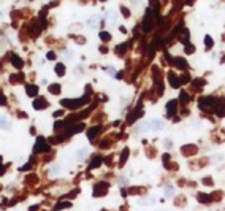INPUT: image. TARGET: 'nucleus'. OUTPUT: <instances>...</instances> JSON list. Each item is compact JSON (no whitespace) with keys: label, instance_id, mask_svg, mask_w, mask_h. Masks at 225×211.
<instances>
[{"label":"nucleus","instance_id":"9","mask_svg":"<svg viewBox=\"0 0 225 211\" xmlns=\"http://www.w3.org/2000/svg\"><path fill=\"white\" fill-rule=\"evenodd\" d=\"M25 92L29 94V97H35L38 94V88L36 86H32V84H27L25 86Z\"/></svg>","mask_w":225,"mask_h":211},{"label":"nucleus","instance_id":"7","mask_svg":"<svg viewBox=\"0 0 225 211\" xmlns=\"http://www.w3.org/2000/svg\"><path fill=\"white\" fill-rule=\"evenodd\" d=\"M171 64L174 67H178V68H182V70H186L187 67V61L186 59H182V57H174V59H171Z\"/></svg>","mask_w":225,"mask_h":211},{"label":"nucleus","instance_id":"26","mask_svg":"<svg viewBox=\"0 0 225 211\" xmlns=\"http://www.w3.org/2000/svg\"><path fill=\"white\" fill-rule=\"evenodd\" d=\"M125 46H127V45H119V46H117V49H116V51H117V54H121V53H124V51H125Z\"/></svg>","mask_w":225,"mask_h":211},{"label":"nucleus","instance_id":"22","mask_svg":"<svg viewBox=\"0 0 225 211\" xmlns=\"http://www.w3.org/2000/svg\"><path fill=\"white\" fill-rule=\"evenodd\" d=\"M100 38H102L103 41H108L109 38H111V35H109L108 32H100Z\"/></svg>","mask_w":225,"mask_h":211},{"label":"nucleus","instance_id":"15","mask_svg":"<svg viewBox=\"0 0 225 211\" xmlns=\"http://www.w3.org/2000/svg\"><path fill=\"white\" fill-rule=\"evenodd\" d=\"M98 132H100V127H92V129L87 132V137H89V138L92 140L94 137H95V134H98Z\"/></svg>","mask_w":225,"mask_h":211},{"label":"nucleus","instance_id":"20","mask_svg":"<svg viewBox=\"0 0 225 211\" xmlns=\"http://www.w3.org/2000/svg\"><path fill=\"white\" fill-rule=\"evenodd\" d=\"M205 43H206V48H213V45H214V41H213V38H211V37H206L205 38Z\"/></svg>","mask_w":225,"mask_h":211},{"label":"nucleus","instance_id":"25","mask_svg":"<svg viewBox=\"0 0 225 211\" xmlns=\"http://www.w3.org/2000/svg\"><path fill=\"white\" fill-rule=\"evenodd\" d=\"M194 83H195V84H194V86H197V88H201V86H203V84H205V80H195Z\"/></svg>","mask_w":225,"mask_h":211},{"label":"nucleus","instance_id":"8","mask_svg":"<svg viewBox=\"0 0 225 211\" xmlns=\"http://www.w3.org/2000/svg\"><path fill=\"white\" fill-rule=\"evenodd\" d=\"M178 110V102L176 100H170V102L167 103V113L170 114V116H173L174 113H176Z\"/></svg>","mask_w":225,"mask_h":211},{"label":"nucleus","instance_id":"32","mask_svg":"<svg viewBox=\"0 0 225 211\" xmlns=\"http://www.w3.org/2000/svg\"><path fill=\"white\" fill-rule=\"evenodd\" d=\"M122 13H124V16H128L130 13H128V10H125V8H122Z\"/></svg>","mask_w":225,"mask_h":211},{"label":"nucleus","instance_id":"31","mask_svg":"<svg viewBox=\"0 0 225 211\" xmlns=\"http://www.w3.org/2000/svg\"><path fill=\"white\" fill-rule=\"evenodd\" d=\"M0 175H3V167H2V157H0Z\"/></svg>","mask_w":225,"mask_h":211},{"label":"nucleus","instance_id":"30","mask_svg":"<svg viewBox=\"0 0 225 211\" xmlns=\"http://www.w3.org/2000/svg\"><path fill=\"white\" fill-rule=\"evenodd\" d=\"M7 103V99H5V95L3 94H0V105H5Z\"/></svg>","mask_w":225,"mask_h":211},{"label":"nucleus","instance_id":"21","mask_svg":"<svg viewBox=\"0 0 225 211\" xmlns=\"http://www.w3.org/2000/svg\"><path fill=\"white\" fill-rule=\"evenodd\" d=\"M68 206H71V203H68V202H65V203H59V205H57L54 210H56V211H59V210H62V208H68Z\"/></svg>","mask_w":225,"mask_h":211},{"label":"nucleus","instance_id":"2","mask_svg":"<svg viewBox=\"0 0 225 211\" xmlns=\"http://www.w3.org/2000/svg\"><path fill=\"white\" fill-rule=\"evenodd\" d=\"M163 121L162 119H152L151 122H148V124H144L143 127H141V130H154V132H157V130H160V129H163Z\"/></svg>","mask_w":225,"mask_h":211},{"label":"nucleus","instance_id":"1","mask_svg":"<svg viewBox=\"0 0 225 211\" xmlns=\"http://www.w3.org/2000/svg\"><path fill=\"white\" fill-rule=\"evenodd\" d=\"M217 103L219 100L216 97H206L203 100H200V108L203 110V111H216V108H217Z\"/></svg>","mask_w":225,"mask_h":211},{"label":"nucleus","instance_id":"24","mask_svg":"<svg viewBox=\"0 0 225 211\" xmlns=\"http://www.w3.org/2000/svg\"><path fill=\"white\" fill-rule=\"evenodd\" d=\"M194 51H195V48H194V46H192V45L189 43V45H187V48H186V53H187V54H192Z\"/></svg>","mask_w":225,"mask_h":211},{"label":"nucleus","instance_id":"11","mask_svg":"<svg viewBox=\"0 0 225 211\" xmlns=\"http://www.w3.org/2000/svg\"><path fill=\"white\" fill-rule=\"evenodd\" d=\"M168 80H170V84H171L173 88H178V86L181 84V80H178L176 75H173V73H170V75H168Z\"/></svg>","mask_w":225,"mask_h":211},{"label":"nucleus","instance_id":"16","mask_svg":"<svg viewBox=\"0 0 225 211\" xmlns=\"http://www.w3.org/2000/svg\"><path fill=\"white\" fill-rule=\"evenodd\" d=\"M56 73L59 76H62L63 73H65V67H63V64H57V65H56Z\"/></svg>","mask_w":225,"mask_h":211},{"label":"nucleus","instance_id":"29","mask_svg":"<svg viewBox=\"0 0 225 211\" xmlns=\"http://www.w3.org/2000/svg\"><path fill=\"white\" fill-rule=\"evenodd\" d=\"M57 172H59V168H57V167H52L51 170H49V173H51V176H56V175H57Z\"/></svg>","mask_w":225,"mask_h":211},{"label":"nucleus","instance_id":"33","mask_svg":"<svg viewBox=\"0 0 225 211\" xmlns=\"http://www.w3.org/2000/svg\"><path fill=\"white\" fill-rule=\"evenodd\" d=\"M48 57H49V59H54V57H56V54H54V53H48Z\"/></svg>","mask_w":225,"mask_h":211},{"label":"nucleus","instance_id":"17","mask_svg":"<svg viewBox=\"0 0 225 211\" xmlns=\"http://www.w3.org/2000/svg\"><path fill=\"white\" fill-rule=\"evenodd\" d=\"M49 92H51V94H59V92H60V86H59V84L49 86Z\"/></svg>","mask_w":225,"mask_h":211},{"label":"nucleus","instance_id":"19","mask_svg":"<svg viewBox=\"0 0 225 211\" xmlns=\"http://www.w3.org/2000/svg\"><path fill=\"white\" fill-rule=\"evenodd\" d=\"M127 156H128V149H124V153L121 154V165H124V164H125Z\"/></svg>","mask_w":225,"mask_h":211},{"label":"nucleus","instance_id":"14","mask_svg":"<svg viewBox=\"0 0 225 211\" xmlns=\"http://www.w3.org/2000/svg\"><path fill=\"white\" fill-rule=\"evenodd\" d=\"M100 165H102V157H95L94 162L89 165V170H92V168H97V167H100Z\"/></svg>","mask_w":225,"mask_h":211},{"label":"nucleus","instance_id":"4","mask_svg":"<svg viewBox=\"0 0 225 211\" xmlns=\"http://www.w3.org/2000/svg\"><path fill=\"white\" fill-rule=\"evenodd\" d=\"M48 143H46V140L43 138V137H38V140H36V145H35V148H33V153H43V151H48Z\"/></svg>","mask_w":225,"mask_h":211},{"label":"nucleus","instance_id":"18","mask_svg":"<svg viewBox=\"0 0 225 211\" xmlns=\"http://www.w3.org/2000/svg\"><path fill=\"white\" fill-rule=\"evenodd\" d=\"M86 156H87V149H79V151L76 153V157L79 159V160H82V159L86 157Z\"/></svg>","mask_w":225,"mask_h":211},{"label":"nucleus","instance_id":"23","mask_svg":"<svg viewBox=\"0 0 225 211\" xmlns=\"http://www.w3.org/2000/svg\"><path fill=\"white\" fill-rule=\"evenodd\" d=\"M189 100H190L189 94H187L186 91H182V92H181V102H189Z\"/></svg>","mask_w":225,"mask_h":211},{"label":"nucleus","instance_id":"3","mask_svg":"<svg viewBox=\"0 0 225 211\" xmlns=\"http://www.w3.org/2000/svg\"><path fill=\"white\" fill-rule=\"evenodd\" d=\"M87 102V97H82L79 100H62V105L63 107H67L68 110H76V108H79L82 103H86Z\"/></svg>","mask_w":225,"mask_h":211},{"label":"nucleus","instance_id":"6","mask_svg":"<svg viewBox=\"0 0 225 211\" xmlns=\"http://www.w3.org/2000/svg\"><path fill=\"white\" fill-rule=\"evenodd\" d=\"M151 29H152V15H151V10H148V13L144 16V21H143V30L148 32Z\"/></svg>","mask_w":225,"mask_h":211},{"label":"nucleus","instance_id":"10","mask_svg":"<svg viewBox=\"0 0 225 211\" xmlns=\"http://www.w3.org/2000/svg\"><path fill=\"white\" fill-rule=\"evenodd\" d=\"M141 116H143L141 111H133V113H130V116L127 118V121H128V124H133V121H136V119L141 118Z\"/></svg>","mask_w":225,"mask_h":211},{"label":"nucleus","instance_id":"28","mask_svg":"<svg viewBox=\"0 0 225 211\" xmlns=\"http://www.w3.org/2000/svg\"><path fill=\"white\" fill-rule=\"evenodd\" d=\"M165 194H167V195H173L174 189H173V187H167V189H165Z\"/></svg>","mask_w":225,"mask_h":211},{"label":"nucleus","instance_id":"27","mask_svg":"<svg viewBox=\"0 0 225 211\" xmlns=\"http://www.w3.org/2000/svg\"><path fill=\"white\" fill-rule=\"evenodd\" d=\"M7 126H8V124H7V119H5V118H0V127H2V129H5Z\"/></svg>","mask_w":225,"mask_h":211},{"label":"nucleus","instance_id":"13","mask_svg":"<svg viewBox=\"0 0 225 211\" xmlns=\"http://www.w3.org/2000/svg\"><path fill=\"white\" fill-rule=\"evenodd\" d=\"M48 105V102L44 99H36V100H33V107L36 108V110H41L43 107H46Z\"/></svg>","mask_w":225,"mask_h":211},{"label":"nucleus","instance_id":"12","mask_svg":"<svg viewBox=\"0 0 225 211\" xmlns=\"http://www.w3.org/2000/svg\"><path fill=\"white\" fill-rule=\"evenodd\" d=\"M11 64H13L16 68H22V65H24V62H22L21 59L16 56V54H13V56H11Z\"/></svg>","mask_w":225,"mask_h":211},{"label":"nucleus","instance_id":"5","mask_svg":"<svg viewBox=\"0 0 225 211\" xmlns=\"http://www.w3.org/2000/svg\"><path fill=\"white\" fill-rule=\"evenodd\" d=\"M106 191H108V184H106V183H98V184L95 186V189H94V195L95 197L105 195V194H106Z\"/></svg>","mask_w":225,"mask_h":211}]
</instances>
